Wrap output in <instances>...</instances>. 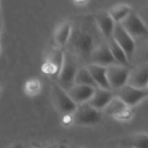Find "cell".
I'll return each instance as SVG.
<instances>
[{
	"label": "cell",
	"mask_w": 148,
	"mask_h": 148,
	"mask_svg": "<svg viewBox=\"0 0 148 148\" xmlns=\"http://www.w3.org/2000/svg\"><path fill=\"white\" fill-rule=\"evenodd\" d=\"M92 21V19L83 18L75 26L71 23L72 31L66 47L69 49L67 51L72 54L77 60L81 58L88 62L92 52L103 42H100V36L101 34L95 20L94 22Z\"/></svg>",
	"instance_id": "cell-1"
},
{
	"label": "cell",
	"mask_w": 148,
	"mask_h": 148,
	"mask_svg": "<svg viewBox=\"0 0 148 148\" xmlns=\"http://www.w3.org/2000/svg\"><path fill=\"white\" fill-rule=\"evenodd\" d=\"M79 67L78 60L72 54L64 50L62 66L56 77V83L65 91L69 90L74 85L75 76Z\"/></svg>",
	"instance_id": "cell-2"
},
{
	"label": "cell",
	"mask_w": 148,
	"mask_h": 148,
	"mask_svg": "<svg viewBox=\"0 0 148 148\" xmlns=\"http://www.w3.org/2000/svg\"><path fill=\"white\" fill-rule=\"evenodd\" d=\"M72 122L78 126H90L99 123L101 121V113L92 108L89 104L78 105L71 114Z\"/></svg>",
	"instance_id": "cell-3"
},
{
	"label": "cell",
	"mask_w": 148,
	"mask_h": 148,
	"mask_svg": "<svg viewBox=\"0 0 148 148\" xmlns=\"http://www.w3.org/2000/svg\"><path fill=\"white\" fill-rule=\"evenodd\" d=\"M51 96L56 109L63 115L72 114L77 107L69 98L67 92L56 82H54L51 86Z\"/></svg>",
	"instance_id": "cell-4"
},
{
	"label": "cell",
	"mask_w": 148,
	"mask_h": 148,
	"mask_svg": "<svg viewBox=\"0 0 148 148\" xmlns=\"http://www.w3.org/2000/svg\"><path fill=\"white\" fill-rule=\"evenodd\" d=\"M114 95L120 101H121L125 105L132 108L139 104L147 97L148 91L147 88L139 89L127 84L118 90L114 91Z\"/></svg>",
	"instance_id": "cell-5"
},
{
	"label": "cell",
	"mask_w": 148,
	"mask_h": 148,
	"mask_svg": "<svg viewBox=\"0 0 148 148\" xmlns=\"http://www.w3.org/2000/svg\"><path fill=\"white\" fill-rule=\"evenodd\" d=\"M107 79L111 91L114 92L123 86L127 85L130 70L127 66L114 64L106 68Z\"/></svg>",
	"instance_id": "cell-6"
},
{
	"label": "cell",
	"mask_w": 148,
	"mask_h": 148,
	"mask_svg": "<svg viewBox=\"0 0 148 148\" xmlns=\"http://www.w3.org/2000/svg\"><path fill=\"white\" fill-rule=\"evenodd\" d=\"M120 24L134 39L135 37L146 36L147 35V24L140 16L133 10L120 23Z\"/></svg>",
	"instance_id": "cell-7"
},
{
	"label": "cell",
	"mask_w": 148,
	"mask_h": 148,
	"mask_svg": "<svg viewBox=\"0 0 148 148\" xmlns=\"http://www.w3.org/2000/svg\"><path fill=\"white\" fill-rule=\"evenodd\" d=\"M111 37L122 49L128 61H130L135 50L134 39L121 27L120 23H115Z\"/></svg>",
	"instance_id": "cell-8"
},
{
	"label": "cell",
	"mask_w": 148,
	"mask_h": 148,
	"mask_svg": "<svg viewBox=\"0 0 148 148\" xmlns=\"http://www.w3.org/2000/svg\"><path fill=\"white\" fill-rule=\"evenodd\" d=\"M64 57V49L59 47H56L49 53L46 62L42 67V72L51 77H57L61 68L62 66Z\"/></svg>",
	"instance_id": "cell-9"
},
{
	"label": "cell",
	"mask_w": 148,
	"mask_h": 148,
	"mask_svg": "<svg viewBox=\"0 0 148 148\" xmlns=\"http://www.w3.org/2000/svg\"><path fill=\"white\" fill-rule=\"evenodd\" d=\"M89 63L100 65V66L106 67V68L108 66H111V65L117 64V62H115L114 58L113 57V56L108 49L107 42H103L102 43H101L92 52L88 64H89Z\"/></svg>",
	"instance_id": "cell-10"
},
{
	"label": "cell",
	"mask_w": 148,
	"mask_h": 148,
	"mask_svg": "<svg viewBox=\"0 0 148 148\" xmlns=\"http://www.w3.org/2000/svg\"><path fill=\"white\" fill-rule=\"evenodd\" d=\"M127 84L139 89L147 88L148 65L147 62L139 66L134 71H130Z\"/></svg>",
	"instance_id": "cell-11"
},
{
	"label": "cell",
	"mask_w": 148,
	"mask_h": 148,
	"mask_svg": "<svg viewBox=\"0 0 148 148\" xmlns=\"http://www.w3.org/2000/svg\"><path fill=\"white\" fill-rule=\"evenodd\" d=\"M95 88L89 87V86H84V85H73L69 90H67V94L69 96V98L72 100V101L75 105H81L83 103H86L89 101V99L92 97Z\"/></svg>",
	"instance_id": "cell-12"
},
{
	"label": "cell",
	"mask_w": 148,
	"mask_h": 148,
	"mask_svg": "<svg viewBox=\"0 0 148 148\" xmlns=\"http://www.w3.org/2000/svg\"><path fill=\"white\" fill-rule=\"evenodd\" d=\"M95 23L101 32V36L106 39H109L112 36V33L115 25V23L111 18L108 11H101L95 15L94 16Z\"/></svg>",
	"instance_id": "cell-13"
},
{
	"label": "cell",
	"mask_w": 148,
	"mask_h": 148,
	"mask_svg": "<svg viewBox=\"0 0 148 148\" xmlns=\"http://www.w3.org/2000/svg\"><path fill=\"white\" fill-rule=\"evenodd\" d=\"M114 97V92L111 90L103 89L101 88H96L92 97L87 102L92 108L98 111L103 110L107 105L110 102V101Z\"/></svg>",
	"instance_id": "cell-14"
},
{
	"label": "cell",
	"mask_w": 148,
	"mask_h": 148,
	"mask_svg": "<svg viewBox=\"0 0 148 148\" xmlns=\"http://www.w3.org/2000/svg\"><path fill=\"white\" fill-rule=\"evenodd\" d=\"M88 70L92 79L94 80L97 88H101L107 90H111L107 79V69L96 64H87L85 66Z\"/></svg>",
	"instance_id": "cell-15"
},
{
	"label": "cell",
	"mask_w": 148,
	"mask_h": 148,
	"mask_svg": "<svg viewBox=\"0 0 148 148\" xmlns=\"http://www.w3.org/2000/svg\"><path fill=\"white\" fill-rule=\"evenodd\" d=\"M122 148H147L148 136L146 133H137L119 141Z\"/></svg>",
	"instance_id": "cell-16"
},
{
	"label": "cell",
	"mask_w": 148,
	"mask_h": 148,
	"mask_svg": "<svg viewBox=\"0 0 148 148\" xmlns=\"http://www.w3.org/2000/svg\"><path fill=\"white\" fill-rule=\"evenodd\" d=\"M72 31V25L70 22H63L61 23L56 29L55 32V41L56 42L57 47L65 48L69 42Z\"/></svg>",
	"instance_id": "cell-17"
},
{
	"label": "cell",
	"mask_w": 148,
	"mask_h": 148,
	"mask_svg": "<svg viewBox=\"0 0 148 148\" xmlns=\"http://www.w3.org/2000/svg\"><path fill=\"white\" fill-rule=\"evenodd\" d=\"M106 42H107L108 49H109L113 57L114 58L115 62H117V64L127 66L129 61H128L125 52L122 50V49L116 43V42L112 37L106 40Z\"/></svg>",
	"instance_id": "cell-18"
},
{
	"label": "cell",
	"mask_w": 148,
	"mask_h": 148,
	"mask_svg": "<svg viewBox=\"0 0 148 148\" xmlns=\"http://www.w3.org/2000/svg\"><path fill=\"white\" fill-rule=\"evenodd\" d=\"M131 11L132 9L129 5L121 3L112 7L108 12L115 23H120L122 20H124L127 16V15Z\"/></svg>",
	"instance_id": "cell-19"
},
{
	"label": "cell",
	"mask_w": 148,
	"mask_h": 148,
	"mask_svg": "<svg viewBox=\"0 0 148 148\" xmlns=\"http://www.w3.org/2000/svg\"><path fill=\"white\" fill-rule=\"evenodd\" d=\"M74 85H84V86L93 87L95 88H97L88 70L87 69L85 66L79 67V69H77V72L75 74V80H74Z\"/></svg>",
	"instance_id": "cell-20"
},
{
	"label": "cell",
	"mask_w": 148,
	"mask_h": 148,
	"mask_svg": "<svg viewBox=\"0 0 148 148\" xmlns=\"http://www.w3.org/2000/svg\"><path fill=\"white\" fill-rule=\"evenodd\" d=\"M127 106L125 105L121 101H120L115 96L110 101V102L107 105V107L103 109L105 114H107L109 116L116 118L117 115H119Z\"/></svg>",
	"instance_id": "cell-21"
},
{
	"label": "cell",
	"mask_w": 148,
	"mask_h": 148,
	"mask_svg": "<svg viewBox=\"0 0 148 148\" xmlns=\"http://www.w3.org/2000/svg\"><path fill=\"white\" fill-rule=\"evenodd\" d=\"M41 90V83L37 79H29L25 82L24 91L29 96H35L39 94Z\"/></svg>",
	"instance_id": "cell-22"
},
{
	"label": "cell",
	"mask_w": 148,
	"mask_h": 148,
	"mask_svg": "<svg viewBox=\"0 0 148 148\" xmlns=\"http://www.w3.org/2000/svg\"><path fill=\"white\" fill-rule=\"evenodd\" d=\"M133 109L130 107H127L119 115L116 116V120L121 121H129L132 117H133Z\"/></svg>",
	"instance_id": "cell-23"
},
{
	"label": "cell",
	"mask_w": 148,
	"mask_h": 148,
	"mask_svg": "<svg viewBox=\"0 0 148 148\" xmlns=\"http://www.w3.org/2000/svg\"><path fill=\"white\" fill-rule=\"evenodd\" d=\"M10 148H23V147L21 144H18V143H17V144L12 145V146H11Z\"/></svg>",
	"instance_id": "cell-24"
},
{
	"label": "cell",
	"mask_w": 148,
	"mask_h": 148,
	"mask_svg": "<svg viewBox=\"0 0 148 148\" xmlns=\"http://www.w3.org/2000/svg\"><path fill=\"white\" fill-rule=\"evenodd\" d=\"M57 148H69V147H68L65 144H58L57 145Z\"/></svg>",
	"instance_id": "cell-25"
},
{
	"label": "cell",
	"mask_w": 148,
	"mask_h": 148,
	"mask_svg": "<svg viewBox=\"0 0 148 148\" xmlns=\"http://www.w3.org/2000/svg\"><path fill=\"white\" fill-rule=\"evenodd\" d=\"M44 148H57V144H51V145L45 147Z\"/></svg>",
	"instance_id": "cell-26"
},
{
	"label": "cell",
	"mask_w": 148,
	"mask_h": 148,
	"mask_svg": "<svg viewBox=\"0 0 148 148\" xmlns=\"http://www.w3.org/2000/svg\"><path fill=\"white\" fill-rule=\"evenodd\" d=\"M75 3H77L79 6H81V5H82V4H87L88 3V2L87 1H83V2H75Z\"/></svg>",
	"instance_id": "cell-27"
},
{
	"label": "cell",
	"mask_w": 148,
	"mask_h": 148,
	"mask_svg": "<svg viewBox=\"0 0 148 148\" xmlns=\"http://www.w3.org/2000/svg\"><path fill=\"white\" fill-rule=\"evenodd\" d=\"M1 29H2V18H1V15H0V33H1Z\"/></svg>",
	"instance_id": "cell-28"
},
{
	"label": "cell",
	"mask_w": 148,
	"mask_h": 148,
	"mask_svg": "<svg viewBox=\"0 0 148 148\" xmlns=\"http://www.w3.org/2000/svg\"><path fill=\"white\" fill-rule=\"evenodd\" d=\"M69 148H82V147H78V146H76V145H73V146H71Z\"/></svg>",
	"instance_id": "cell-29"
},
{
	"label": "cell",
	"mask_w": 148,
	"mask_h": 148,
	"mask_svg": "<svg viewBox=\"0 0 148 148\" xmlns=\"http://www.w3.org/2000/svg\"><path fill=\"white\" fill-rule=\"evenodd\" d=\"M25 148H37V147H25Z\"/></svg>",
	"instance_id": "cell-30"
},
{
	"label": "cell",
	"mask_w": 148,
	"mask_h": 148,
	"mask_svg": "<svg viewBox=\"0 0 148 148\" xmlns=\"http://www.w3.org/2000/svg\"><path fill=\"white\" fill-rule=\"evenodd\" d=\"M0 89H1V86H0Z\"/></svg>",
	"instance_id": "cell-31"
}]
</instances>
